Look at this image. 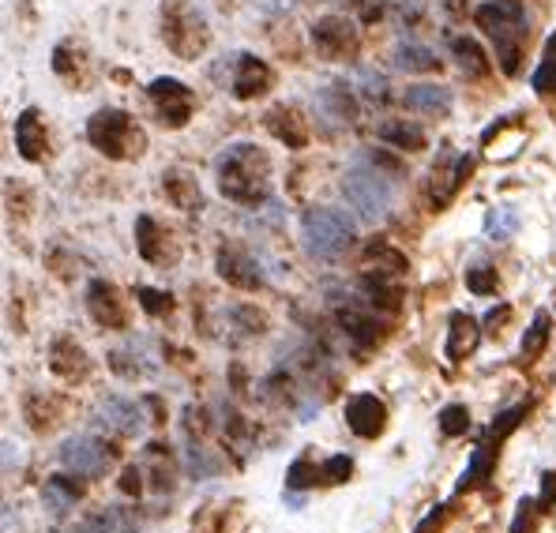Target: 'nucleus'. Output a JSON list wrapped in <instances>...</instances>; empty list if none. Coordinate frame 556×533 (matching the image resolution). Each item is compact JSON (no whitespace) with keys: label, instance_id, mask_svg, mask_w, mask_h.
Returning <instances> with one entry per match:
<instances>
[{"label":"nucleus","instance_id":"24","mask_svg":"<svg viewBox=\"0 0 556 533\" xmlns=\"http://www.w3.org/2000/svg\"><path fill=\"white\" fill-rule=\"evenodd\" d=\"M87 368H91V360L84 357V350H79L72 339H61L53 346V372L61 376V380H72V383L84 380Z\"/></svg>","mask_w":556,"mask_h":533},{"label":"nucleus","instance_id":"25","mask_svg":"<svg viewBox=\"0 0 556 533\" xmlns=\"http://www.w3.org/2000/svg\"><path fill=\"white\" fill-rule=\"evenodd\" d=\"M380 139L391 147H399V151H421L425 147V132H421V125H414V120H383Z\"/></svg>","mask_w":556,"mask_h":533},{"label":"nucleus","instance_id":"22","mask_svg":"<svg viewBox=\"0 0 556 533\" xmlns=\"http://www.w3.org/2000/svg\"><path fill=\"white\" fill-rule=\"evenodd\" d=\"M478 342H481L478 319L466 316V312H455V316H452V327H447V357H452V360L470 357L473 350H478Z\"/></svg>","mask_w":556,"mask_h":533},{"label":"nucleus","instance_id":"10","mask_svg":"<svg viewBox=\"0 0 556 533\" xmlns=\"http://www.w3.org/2000/svg\"><path fill=\"white\" fill-rule=\"evenodd\" d=\"M53 72L64 79L72 90H87L94 79V56L79 38H64L53 46Z\"/></svg>","mask_w":556,"mask_h":533},{"label":"nucleus","instance_id":"31","mask_svg":"<svg viewBox=\"0 0 556 533\" xmlns=\"http://www.w3.org/2000/svg\"><path fill=\"white\" fill-rule=\"evenodd\" d=\"M493 458H496V447H493V444H485V447L473 450L470 470L463 473V485H459V488H473V485H481V481L489 478V470H493Z\"/></svg>","mask_w":556,"mask_h":533},{"label":"nucleus","instance_id":"32","mask_svg":"<svg viewBox=\"0 0 556 533\" xmlns=\"http://www.w3.org/2000/svg\"><path fill=\"white\" fill-rule=\"evenodd\" d=\"M485 229H489V237H493V241H508L515 229H519V215H515L511 207H493V211H489Z\"/></svg>","mask_w":556,"mask_h":533},{"label":"nucleus","instance_id":"30","mask_svg":"<svg viewBox=\"0 0 556 533\" xmlns=\"http://www.w3.org/2000/svg\"><path fill=\"white\" fill-rule=\"evenodd\" d=\"M79 485H72L68 478H53L46 485V492H42V499H46V507H53V511H68L72 504L79 499Z\"/></svg>","mask_w":556,"mask_h":533},{"label":"nucleus","instance_id":"15","mask_svg":"<svg viewBox=\"0 0 556 533\" xmlns=\"http://www.w3.org/2000/svg\"><path fill=\"white\" fill-rule=\"evenodd\" d=\"M346 421L362 440H376L383 432V424H388V409L376 395H357L346 406Z\"/></svg>","mask_w":556,"mask_h":533},{"label":"nucleus","instance_id":"38","mask_svg":"<svg viewBox=\"0 0 556 533\" xmlns=\"http://www.w3.org/2000/svg\"><path fill=\"white\" fill-rule=\"evenodd\" d=\"M534 90L538 94H549V90H556V61H542V68L534 72Z\"/></svg>","mask_w":556,"mask_h":533},{"label":"nucleus","instance_id":"6","mask_svg":"<svg viewBox=\"0 0 556 533\" xmlns=\"http://www.w3.org/2000/svg\"><path fill=\"white\" fill-rule=\"evenodd\" d=\"M308 256L316 259H339L354 244V223L339 207H313L301 223Z\"/></svg>","mask_w":556,"mask_h":533},{"label":"nucleus","instance_id":"28","mask_svg":"<svg viewBox=\"0 0 556 533\" xmlns=\"http://www.w3.org/2000/svg\"><path fill=\"white\" fill-rule=\"evenodd\" d=\"M549 334H553L549 312H538L534 323H530L527 334H522V360H538V357H542V350L549 346Z\"/></svg>","mask_w":556,"mask_h":533},{"label":"nucleus","instance_id":"9","mask_svg":"<svg viewBox=\"0 0 556 533\" xmlns=\"http://www.w3.org/2000/svg\"><path fill=\"white\" fill-rule=\"evenodd\" d=\"M313 46L327 61H350V56L357 53V46H362V38H357V27L350 20H342V15H324L313 27Z\"/></svg>","mask_w":556,"mask_h":533},{"label":"nucleus","instance_id":"19","mask_svg":"<svg viewBox=\"0 0 556 533\" xmlns=\"http://www.w3.org/2000/svg\"><path fill=\"white\" fill-rule=\"evenodd\" d=\"M403 105L414 113H425V117H447L452 113V90L440 84H417L406 87Z\"/></svg>","mask_w":556,"mask_h":533},{"label":"nucleus","instance_id":"40","mask_svg":"<svg viewBox=\"0 0 556 533\" xmlns=\"http://www.w3.org/2000/svg\"><path fill=\"white\" fill-rule=\"evenodd\" d=\"M350 4L357 8V15H362V23H376L383 12H388V0H350Z\"/></svg>","mask_w":556,"mask_h":533},{"label":"nucleus","instance_id":"21","mask_svg":"<svg viewBox=\"0 0 556 533\" xmlns=\"http://www.w3.org/2000/svg\"><path fill=\"white\" fill-rule=\"evenodd\" d=\"M218 275H223L230 285H241V290H256V285L264 282L256 270V259L244 256V252H237V249H223V256H218Z\"/></svg>","mask_w":556,"mask_h":533},{"label":"nucleus","instance_id":"23","mask_svg":"<svg viewBox=\"0 0 556 533\" xmlns=\"http://www.w3.org/2000/svg\"><path fill=\"white\" fill-rule=\"evenodd\" d=\"M316 102H320V113H324L327 120L350 125V120L357 117V102H354V94H350L346 84H327Z\"/></svg>","mask_w":556,"mask_h":533},{"label":"nucleus","instance_id":"42","mask_svg":"<svg viewBox=\"0 0 556 533\" xmlns=\"http://www.w3.org/2000/svg\"><path fill=\"white\" fill-rule=\"evenodd\" d=\"M553 496H556V473H545V488H542V511H553Z\"/></svg>","mask_w":556,"mask_h":533},{"label":"nucleus","instance_id":"7","mask_svg":"<svg viewBox=\"0 0 556 533\" xmlns=\"http://www.w3.org/2000/svg\"><path fill=\"white\" fill-rule=\"evenodd\" d=\"M147 98H151V105H154V117L166 128L188 125L195 113V94L185 84H177V79H154V84L147 87Z\"/></svg>","mask_w":556,"mask_h":533},{"label":"nucleus","instance_id":"18","mask_svg":"<svg viewBox=\"0 0 556 533\" xmlns=\"http://www.w3.org/2000/svg\"><path fill=\"white\" fill-rule=\"evenodd\" d=\"M267 132H271L278 143H286L290 151H301V147L308 143V128H305V117H301L293 105H275L271 113H267Z\"/></svg>","mask_w":556,"mask_h":533},{"label":"nucleus","instance_id":"33","mask_svg":"<svg viewBox=\"0 0 556 533\" xmlns=\"http://www.w3.org/2000/svg\"><path fill=\"white\" fill-rule=\"evenodd\" d=\"M466 285H470V293H478V297H489V293H496V285H501V278H496L493 267L478 264L466 270Z\"/></svg>","mask_w":556,"mask_h":533},{"label":"nucleus","instance_id":"11","mask_svg":"<svg viewBox=\"0 0 556 533\" xmlns=\"http://www.w3.org/2000/svg\"><path fill=\"white\" fill-rule=\"evenodd\" d=\"M470 169H473L470 154H455L452 147H444V151H440V158H437V166H432V180H429L432 203H437V207H444V203L463 188V180L470 177Z\"/></svg>","mask_w":556,"mask_h":533},{"label":"nucleus","instance_id":"14","mask_svg":"<svg viewBox=\"0 0 556 533\" xmlns=\"http://www.w3.org/2000/svg\"><path fill=\"white\" fill-rule=\"evenodd\" d=\"M87 308H91L98 327H110V331H121L128 327V308L121 301V290L113 282H91V293H87Z\"/></svg>","mask_w":556,"mask_h":533},{"label":"nucleus","instance_id":"36","mask_svg":"<svg viewBox=\"0 0 556 533\" xmlns=\"http://www.w3.org/2000/svg\"><path fill=\"white\" fill-rule=\"evenodd\" d=\"M139 297H143V308L154 312V316H169V312H174V301L159 290H139Z\"/></svg>","mask_w":556,"mask_h":533},{"label":"nucleus","instance_id":"17","mask_svg":"<svg viewBox=\"0 0 556 533\" xmlns=\"http://www.w3.org/2000/svg\"><path fill=\"white\" fill-rule=\"evenodd\" d=\"M94 424L102 432H113V436H132V432H139V406L128 398H121V395H113L98 406Z\"/></svg>","mask_w":556,"mask_h":533},{"label":"nucleus","instance_id":"43","mask_svg":"<svg viewBox=\"0 0 556 533\" xmlns=\"http://www.w3.org/2000/svg\"><path fill=\"white\" fill-rule=\"evenodd\" d=\"M298 0H260V8H267V12H286V8H293Z\"/></svg>","mask_w":556,"mask_h":533},{"label":"nucleus","instance_id":"45","mask_svg":"<svg viewBox=\"0 0 556 533\" xmlns=\"http://www.w3.org/2000/svg\"><path fill=\"white\" fill-rule=\"evenodd\" d=\"M68 533H76V530H68Z\"/></svg>","mask_w":556,"mask_h":533},{"label":"nucleus","instance_id":"41","mask_svg":"<svg viewBox=\"0 0 556 533\" xmlns=\"http://www.w3.org/2000/svg\"><path fill=\"white\" fill-rule=\"evenodd\" d=\"M362 84H365L362 90L372 98V102H383V98H388V84H383V76H376V72H365Z\"/></svg>","mask_w":556,"mask_h":533},{"label":"nucleus","instance_id":"4","mask_svg":"<svg viewBox=\"0 0 556 533\" xmlns=\"http://www.w3.org/2000/svg\"><path fill=\"white\" fill-rule=\"evenodd\" d=\"M162 42L181 61H200L211 46V27L200 15V8L188 0H166L162 4Z\"/></svg>","mask_w":556,"mask_h":533},{"label":"nucleus","instance_id":"5","mask_svg":"<svg viewBox=\"0 0 556 533\" xmlns=\"http://www.w3.org/2000/svg\"><path fill=\"white\" fill-rule=\"evenodd\" d=\"M87 139H91V147H98L105 158H117V162H136L147 147L143 128L125 110H98L87 120Z\"/></svg>","mask_w":556,"mask_h":533},{"label":"nucleus","instance_id":"44","mask_svg":"<svg viewBox=\"0 0 556 533\" xmlns=\"http://www.w3.org/2000/svg\"><path fill=\"white\" fill-rule=\"evenodd\" d=\"M545 61H556V35L549 38V46H545Z\"/></svg>","mask_w":556,"mask_h":533},{"label":"nucleus","instance_id":"13","mask_svg":"<svg viewBox=\"0 0 556 533\" xmlns=\"http://www.w3.org/2000/svg\"><path fill=\"white\" fill-rule=\"evenodd\" d=\"M61 462L68 466V470L84 473V478H102V473L110 470V450L91 436H76V440H64Z\"/></svg>","mask_w":556,"mask_h":533},{"label":"nucleus","instance_id":"20","mask_svg":"<svg viewBox=\"0 0 556 533\" xmlns=\"http://www.w3.org/2000/svg\"><path fill=\"white\" fill-rule=\"evenodd\" d=\"M447 46H452V56H455V64L466 72L470 79H485L489 76V56H485V49H481L478 38H470V35H452L447 38Z\"/></svg>","mask_w":556,"mask_h":533},{"label":"nucleus","instance_id":"35","mask_svg":"<svg viewBox=\"0 0 556 533\" xmlns=\"http://www.w3.org/2000/svg\"><path fill=\"white\" fill-rule=\"evenodd\" d=\"M527 417V406H515V409H508V414H501V421L493 424V440L501 444L504 436H508L511 429H519V421Z\"/></svg>","mask_w":556,"mask_h":533},{"label":"nucleus","instance_id":"27","mask_svg":"<svg viewBox=\"0 0 556 533\" xmlns=\"http://www.w3.org/2000/svg\"><path fill=\"white\" fill-rule=\"evenodd\" d=\"M166 195L174 203H181V207H188V211H195L203 203L200 188H195V177L188 174V169H169V174H166Z\"/></svg>","mask_w":556,"mask_h":533},{"label":"nucleus","instance_id":"3","mask_svg":"<svg viewBox=\"0 0 556 533\" xmlns=\"http://www.w3.org/2000/svg\"><path fill=\"white\" fill-rule=\"evenodd\" d=\"M473 20L493 38L501 68L508 72V76H515V72H519V56H522V35H527L522 0H481V4L473 8Z\"/></svg>","mask_w":556,"mask_h":533},{"label":"nucleus","instance_id":"37","mask_svg":"<svg viewBox=\"0 0 556 533\" xmlns=\"http://www.w3.org/2000/svg\"><path fill=\"white\" fill-rule=\"evenodd\" d=\"M102 530L105 533H136V526L128 522V515L121 511V507H110V511L102 515Z\"/></svg>","mask_w":556,"mask_h":533},{"label":"nucleus","instance_id":"39","mask_svg":"<svg viewBox=\"0 0 556 533\" xmlns=\"http://www.w3.org/2000/svg\"><path fill=\"white\" fill-rule=\"evenodd\" d=\"M350 470H354V462H350L346 455H339V458H331V462L320 470V478L324 481H346L350 478Z\"/></svg>","mask_w":556,"mask_h":533},{"label":"nucleus","instance_id":"26","mask_svg":"<svg viewBox=\"0 0 556 533\" xmlns=\"http://www.w3.org/2000/svg\"><path fill=\"white\" fill-rule=\"evenodd\" d=\"M339 319H342V331H346L357 346H372V342L380 339V331H376L380 323H376V316H369L365 308H346Z\"/></svg>","mask_w":556,"mask_h":533},{"label":"nucleus","instance_id":"12","mask_svg":"<svg viewBox=\"0 0 556 533\" xmlns=\"http://www.w3.org/2000/svg\"><path fill=\"white\" fill-rule=\"evenodd\" d=\"M15 147L27 162H49L53 158V136L42 117V110H23L20 125H15Z\"/></svg>","mask_w":556,"mask_h":533},{"label":"nucleus","instance_id":"16","mask_svg":"<svg viewBox=\"0 0 556 533\" xmlns=\"http://www.w3.org/2000/svg\"><path fill=\"white\" fill-rule=\"evenodd\" d=\"M271 84H275V72L267 68V64L260 61V56H252V53H241V56H237L233 94L241 98V102H249V98H260Z\"/></svg>","mask_w":556,"mask_h":533},{"label":"nucleus","instance_id":"34","mask_svg":"<svg viewBox=\"0 0 556 533\" xmlns=\"http://www.w3.org/2000/svg\"><path fill=\"white\" fill-rule=\"evenodd\" d=\"M440 429H444V436H463V432L470 429L466 406H447L444 414H440Z\"/></svg>","mask_w":556,"mask_h":533},{"label":"nucleus","instance_id":"1","mask_svg":"<svg viewBox=\"0 0 556 533\" xmlns=\"http://www.w3.org/2000/svg\"><path fill=\"white\" fill-rule=\"evenodd\" d=\"M218 192L241 207H260L271 195V158L256 143H233L215 162Z\"/></svg>","mask_w":556,"mask_h":533},{"label":"nucleus","instance_id":"8","mask_svg":"<svg viewBox=\"0 0 556 533\" xmlns=\"http://www.w3.org/2000/svg\"><path fill=\"white\" fill-rule=\"evenodd\" d=\"M136 241H139V256L154 267H169V264H177V256H181V237H177L166 223H159V218H147V215L139 218Z\"/></svg>","mask_w":556,"mask_h":533},{"label":"nucleus","instance_id":"2","mask_svg":"<svg viewBox=\"0 0 556 533\" xmlns=\"http://www.w3.org/2000/svg\"><path fill=\"white\" fill-rule=\"evenodd\" d=\"M391 174H399L395 162L372 151L342 180V192H346L350 207L362 218H380L391 207V195H395V177Z\"/></svg>","mask_w":556,"mask_h":533},{"label":"nucleus","instance_id":"29","mask_svg":"<svg viewBox=\"0 0 556 533\" xmlns=\"http://www.w3.org/2000/svg\"><path fill=\"white\" fill-rule=\"evenodd\" d=\"M395 68H403V72H437L440 61L432 56V49L406 42V46L395 49Z\"/></svg>","mask_w":556,"mask_h":533}]
</instances>
